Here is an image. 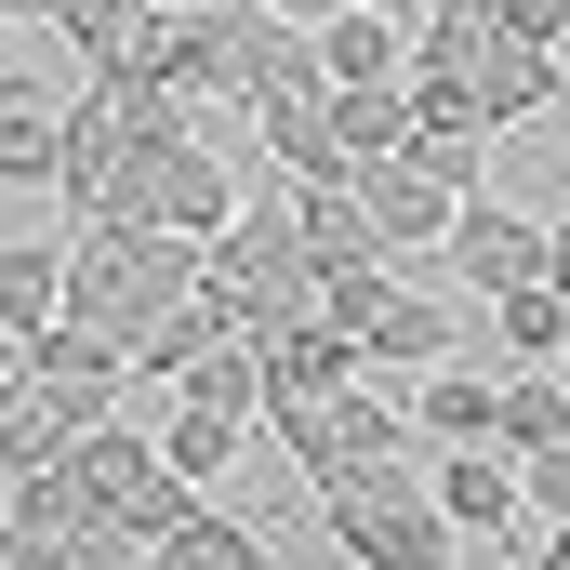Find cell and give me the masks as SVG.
Masks as SVG:
<instances>
[{
    "label": "cell",
    "instance_id": "cell-1",
    "mask_svg": "<svg viewBox=\"0 0 570 570\" xmlns=\"http://www.w3.org/2000/svg\"><path fill=\"white\" fill-rule=\"evenodd\" d=\"M318 531H332L345 570H464V531L438 518V464H412V451L332 478L318 491Z\"/></svg>",
    "mask_w": 570,
    "mask_h": 570
},
{
    "label": "cell",
    "instance_id": "cell-2",
    "mask_svg": "<svg viewBox=\"0 0 570 570\" xmlns=\"http://www.w3.org/2000/svg\"><path fill=\"white\" fill-rule=\"evenodd\" d=\"M213 292L239 305V332H253V345L292 332V318H318V253H305V226H292V173H279V186H253V199H239V226L213 239Z\"/></svg>",
    "mask_w": 570,
    "mask_h": 570
},
{
    "label": "cell",
    "instance_id": "cell-3",
    "mask_svg": "<svg viewBox=\"0 0 570 570\" xmlns=\"http://www.w3.org/2000/svg\"><path fill=\"white\" fill-rule=\"evenodd\" d=\"M134 173H146V146H134V120H120V94L80 80V94H67V159H53V213H67V226H107Z\"/></svg>",
    "mask_w": 570,
    "mask_h": 570
},
{
    "label": "cell",
    "instance_id": "cell-4",
    "mask_svg": "<svg viewBox=\"0 0 570 570\" xmlns=\"http://www.w3.org/2000/svg\"><path fill=\"white\" fill-rule=\"evenodd\" d=\"M544 253H558V226L544 213H518V199H464L451 213V266H464V305H504V292H531L544 279Z\"/></svg>",
    "mask_w": 570,
    "mask_h": 570
},
{
    "label": "cell",
    "instance_id": "cell-5",
    "mask_svg": "<svg viewBox=\"0 0 570 570\" xmlns=\"http://www.w3.org/2000/svg\"><path fill=\"white\" fill-rule=\"evenodd\" d=\"M120 213L134 226H186V239H226L239 226V173H226V146H173V159H146L134 186H120Z\"/></svg>",
    "mask_w": 570,
    "mask_h": 570
},
{
    "label": "cell",
    "instance_id": "cell-6",
    "mask_svg": "<svg viewBox=\"0 0 570 570\" xmlns=\"http://www.w3.org/2000/svg\"><path fill=\"white\" fill-rule=\"evenodd\" d=\"M358 199H372V239H385V266H425V253H451V186L438 173H412V159H372L358 173Z\"/></svg>",
    "mask_w": 570,
    "mask_h": 570
},
{
    "label": "cell",
    "instance_id": "cell-7",
    "mask_svg": "<svg viewBox=\"0 0 570 570\" xmlns=\"http://www.w3.org/2000/svg\"><path fill=\"white\" fill-rule=\"evenodd\" d=\"M412 438L425 451H504V372H464V358L412 372Z\"/></svg>",
    "mask_w": 570,
    "mask_h": 570
},
{
    "label": "cell",
    "instance_id": "cell-8",
    "mask_svg": "<svg viewBox=\"0 0 570 570\" xmlns=\"http://www.w3.org/2000/svg\"><path fill=\"white\" fill-rule=\"evenodd\" d=\"M558 80H570L558 40H518V27H491V40H478V120H491V134L544 120V107H558Z\"/></svg>",
    "mask_w": 570,
    "mask_h": 570
},
{
    "label": "cell",
    "instance_id": "cell-9",
    "mask_svg": "<svg viewBox=\"0 0 570 570\" xmlns=\"http://www.w3.org/2000/svg\"><path fill=\"white\" fill-rule=\"evenodd\" d=\"M438 518H451L464 544H504V531L531 518V478H518V451H451V464H438Z\"/></svg>",
    "mask_w": 570,
    "mask_h": 570
},
{
    "label": "cell",
    "instance_id": "cell-10",
    "mask_svg": "<svg viewBox=\"0 0 570 570\" xmlns=\"http://www.w3.org/2000/svg\"><path fill=\"white\" fill-rule=\"evenodd\" d=\"M53 159H67V107L13 67V80H0V186H13V199H53Z\"/></svg>",
    "mask_w": 570,
    "mask_h": 570
},
{
    "label": "cell",
    "instance_id": "cell-11",
    "mask_svg": "<svg viewBox=\"0 0 570 570\" xmlns=\"http://www.w3.org/2000/svg\"><path fill=\"white\" fill-rule=\"evenodd\" d=\"M358 358H372V372H438V358H464V318H451L438 292H412V279H399L385 305H372Z\"/></svg>",
    "mask_w": 570,
    "mask_h": 570
},
{
    "label": "cell",
    "instance_id": "cell-12",
    "mask_svg": "<svg viewBox=\"0 0 570 570\" xmlns=\"http://www.w3.org/2000/svg\"><path fill=\"white\" fill-rule=\"evenodd\" d=\"M372 358H358V332H332V318H292L266 332V399H345Z\"/></svg>",
    "mask_w": 570,
    "mask_h": 570
},
{
    "label": "cell",
    "instance_id": "cell-13",
    "mask_svg": "<svg viewBox=\"0 0 570 570\" xmlns=\"http://www.w3.org/2000/svg\"><path fill=\"white\" fill-rule=\"evenodd\" d=\"M80 425H94L80 399H53V385H27V372H13V385H0V478L67 464V451H80Z\"/></svg>",
    "mask_w": 570,
    "mask_h": 570
},
{
    "label": "cell",
    "instance_id": "cell-14",
    "mask_svg": "<svg viewBox=\"0 0 570 570\" xmlns=\"http://www.w3.org/2000/svg\"><path fill=\"white\" fill-rule=\"evenodd\" d=\"M318 67H332V80H412V27H399L385 0H332V13H318Z\"/></svg>",
    "mask_w": 570,
    "mask_h": 570
},
{
    "label": "cell",
    "instance_id": "cell-15",
    "mask_svg": "<svg viewBox=\"0 0 570 570\" xmlns=\"http://www.w3.org/2000/svg\"><path fill=\"white\" fill-rule=\"evenodd\" d=\"M332 146H345V173L412 159V80H332Z\"/></svg>",
    "mask_w": 570,
    "mask_h": 570
},
{
    "label": "cell",
    "instance_id": "cell-16",
    "mask_svg": "<svg viewBox=\"0 0 570 570\" xmlns=\"http://www.w3.org/2000/svg\"><path fill=\"white\" fill-rule=\"evenodd\" d=\"M292 226H305L318 279H345V266H372V253H385V239H372V199H358V173H332V186H292Z\"/></svg>",
    "mask_w": 570,
    "mask_h": 570
},
{
    "label": "cell",
    "instance_id": "cell-17",
    "mask_svg": "<svg viewBox=\"0 0 570 570\" xmlns=\"http://www.w3.org/2000/svg\"><path fill=\"white\" fill-rule=\"evenodd\" d=\"M213 345H239V305L199 279V292H186V305H173V318H159V332L134 345V372H146V385H186V372H199Z\"/></svg>",
    "mask_w": 570,
    "mask_h": 570
},
{
    "label": "cell",
    "instance_id": "cell-18",
    "mask_svg": "<svg viewBox=\"0 0 570 570\" xmlns=\"http://www.w3.org/2000/svg\"><path fill=\"white\" fill-rule=\"evenodd\" d=\"M253 134H266V159H279L292 186H332V173H345V146H332V80H318V94H279V107H253Z\"/></svg>",
    "mask_w": 570,
    "mask_h": 570
},
{
    "label": "cell",
    "instance_id": "cell-19",
    "mask_svg": "<svg viewBox=\"0 0 570 570\" xmlns=\"http://www.w3.org/2000/svg\"><path fill=\"white\" fill-rule=\"evenodd\" d=\"M0 518H13V531H40V544L67 558V531H94V518H107V491H94L80 464H40V478H0Z\"/></svg>",
    "mask_w": 570,
    "mask_h": 570
},
{
    "label": "cell",
    "instance_id": "cell-20",
    "mask_svg": "<svg viewBox=\"0 0 570 570\" xmlns=\"http://www.w3.org/2000/svg\"><path fill=\"white\" fill-rule=\"evenodd\" d=\"M159 570H279V531H266V518H226V504H199L186 531H159Z\"/></svg>",
    "mask_w": 570,
    "mask_h": 570
},
{
    "label": "cell",
    "instance_id": "cell-21",
    "mask_svg": "<svg viewBox=\"0 0 570 570\" xmlns=\"http://www.w3.org/2000/svg\"><path fill=\"white\" fill-rule=\"evenodd\" d=\"M0 318L13 332H53L67 318V239H0Z\"/></svg>",
    "mask_w": 570,
    "mask_h": 570
},
{
    "label": "cell",
    "instance_id": "cell-22",
    "mask_svg": "<svg viewBox=\"0 0 570 570\" xmlns=\"http://www.w3.org/2000/svg\"><path fill=\"white\" fill-rule=\"evenodd\" d=\"M239 451H253V425H239V412H199V399H173V412H159V464H173V478H199V491H213Z\"/></svg>",
    "mask_w": 570,
    "mask_h": 570
},
{
    "label": "cell",
    "instance_id": "cell-23",
    "mask_svg": "<svg viewBox=\"0 0 570 570\" xmlns=\"http://www.w3.org/2000/svg\"><path fill=\"white\" fill-rule=\"evenodd\" d=\"M558 438H570V372H558V358L504 372V451L531 464V451H558Z\"/></svg>",
    "mask_w": 570,
    "mask_h": 570
},
{
    "label": "cell",
    "instance_id": "cell-24",
    "mask_svg": "<svg viewBox=\"0 0 570 570\" xmlns=\"http://www.w3.org/2000/svg\"><path fill=\"white\" fill-rule=\"evenodd\" d=\"M173 399H199V412H239V425H266V345H253V332H239V345H213V358H199V372H186Z\"/></svg>",
    "mask_w": 570,
    "mask_h": 570
},
{
    "label": "cell",
    "instance_id": "cell-25",
    "mask_svg": "<svg viewBox=\"0 0 570 570\" xmlns=\"http://www.w3.org/2000/svg\"><path fill=\"white\" fill-rule=\"evenodd\" d=\"M491 332H504V372H531V358H570V305H558V279L504 292V305H491Z\"/></svg>",
    "mask_w": 570,
    "mask_h": 570
},
{
    "label": "cell",
    "instance_id": "cell-26",
    "mask_svg": "<svg viewBox=\"0 0 570 570\" xmlns=\"http://www.w3.org/2000/svg\"><path fill=\"white\" fill-rule=\"evenodd\" d=\"M67 464H80V478H94V491L120 504V491H134L146 464H159V425H134V412H107V425H80V451H67Z\"/></svg>",
    "mask_w": 570,
    "mask_h": 570
},
{
    "label": "cell",
    "instance_id": "cell-27",
    "mask_svg": "<svg viewBox=\"0 0 570 570\" xmlns=\"http://www.w3.org/2000/svg\"><path fill=\"white\" fill-rule=\"evenodd\" d=\"M518 478H531V518H544V531H570V438H558V451H531Z\"/></svg>",
    "mask_w": 570,
    "mask_h": 570
},
{
    "label": "cell",
    "instance_id": "cell-28",
    "mask_svg": "<svg viewBox=\"0 0 570 570\" xmlns=\"http://www.w3.org/2000/svg\"><path fill=\"white\" fill-rule=\"evenodd\" d=\"M0 570H53V544H40V531H13V518H0Z\"/></svg>",
    "mask_w": 570,
    "mask_h": 570
},
{
    "label": "cell",
    "instance_id": "cell-29",
    "mask_svg": "<svg viewBox=\"0 0 570 570\" xmlns=\"http://www.w3.org/2000/svg\"><path fill=\"white\" fill-rule=\"evenodd\" d=\"M425 13H451V27H504V0H425Z\"/></svg>",
    "mask_w": 570,
    "mask_h": 570
},
{
    "label": "cell",
    "instance_id": "cell-30",
    "mask_svg": "<svg viewBox=\"0 0 570 570\" xmlns=\"http://www.w3.org/2000/svg\"><path fill=\"white\" fill-rule=\"evenodd\" d=\"M544 279H558V305H570V213H558V253H544Z\"/></svg>",
    "mask_w": 570,
    "mask_h": 570
},
{
    "label": "cell",
    "instance_id": "cell-31",
    "mask_svg": "<svg viewBox=\"0 0 570 570\" xmlns=\"http://www.w3.org/2000/svg\"><path fill=\"white\" fill-rule=\"evenodd\" d=\"M13 372H27V332H13V318H0V385H13Z\"/></svg>",
    "mask_w": 570,
    "mask_h": 570
},
{
    "label": "cell",
    "instance_id": "cell-32",
    "mask_svg": "<svg viewBox=\"0 0 570 570\" xmlns=\"http://www.w3.org/2000/svg\"><path fill=\"white\" fill-rule=\"evenodd\" d=\"M0 13H13V27H53V13H67V0H0Z\"/></svg>",
    "mask_w": 570,
    "mask_h": 570
},
{
    "label": "cell",
    "instance_id": "cell-33",
    "mask_svg": "<svg viewBox=\"0 0 570 570\" xmlns=\"http://www.w3.org/2000/svg\"><path fill=\"white\" fill-rule=\"evenodd\" d=\"M13 40H27V27H13V13H0V80H13Z\"/></svg>",
    "mask_w": 570,
    "mask_h": 570
},
{
    "label": "cell",
    "instance_id": "cell-34",
    "mask_svg": "<svg viewBox=\"0 0 570 570\" xmlns=\"http://www.w3.org/2000/svg\"><path fill=\"white\" fill-rule=\"evenodd\" d=\"M558 544H570V531H558Z\"/></svg>",
    "mask_w": 570,
    "mask_h": 570
},
{
    "label": "cell",
    "instance_id": "cell-35",
    "mask_svg": "<svg viewBox=\"0 0 570 570\" xmlns=\"http://www.w3.org/2000/svg\"><path fill=\"white\" fill-rule=\"evenodd\" d=\"M558 372H570V358H558Z\"/></svg>",
    "mask_w": 570,
    "mask_h": 570
}]
</instances>
